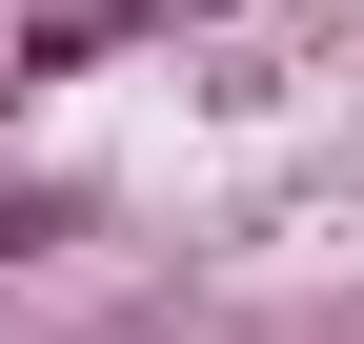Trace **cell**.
<instances>
[{
    "label": "cell",
    "mask_w": 364,
    "mask_h": 344,
    "mask_svg": "<svg viewBox=\"0 0 364 344\" xmlns=\"http://www.w3.org/2000/svg\"><path fill=\"white\" fill-rule=\"evenodd\" d=\"M162 21V0H41V21H21V81H61V61H102V41H142Z\"/></svg>",
    "instance_id": "cell-1"
},
{
    "label": "cell",
    "mask_w": 364,
    "mask_h": 344,
    "mask_svg": "<svg viewBox=\"0 0 364 344\" xmlns=\"http://www.w3.org/2000/svg\"><path fill=\"white\" fill-rule=\"evenodd\" d=\"M263 344H324V324H263Z\"/></svg>",
    "instance_id": "cell-2"
}]
</instances>
